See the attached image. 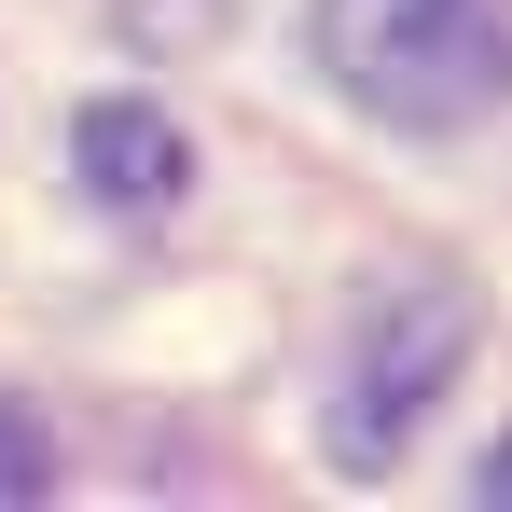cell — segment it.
Returning a JSON list of instances; mask_svg holds the SVG:
<instances>
[{"mask_svg": "<svg viewBox=\"0 0 512 512\" xmlns=\"http://www.w3.org/2000/svg\"><path fill=\"white\" fill-rule=\"evenodd\" d=\"M319 56L374 125H485L512 97V0H319Z\"/></svg>", "mask_w": 512, "mask_h": 512, "instance_id": "obj_1", "label": "cell"}, {"mask_svg": "<svg viewBox=\"0 0 512 512\" xmlns=\"http://www.w3.org/2000/svg\"><path fill=\"white\" fill-rule=\"evenodd\" d=\"M471 360V291L457 277H402V291H374V319L346 346V388H333V457L346 471H388L416 416L443 402V374Z\"/></svg>", "mask_w": 512, "mask_h": 512, "instance_id": "obj_2", "label": "cell"}, {"mask_svg": "<svg viewBox=\"0 0 512 512\" xmlns=\"http://www.w3.org/2000/svg\"><path fill=\"white\" fill-rule=\"evenodd\" d=\"M70 167H84L97 208H180V180H194V153H180L167 111H139V97H97V111H70Z\"/></svg>", "mask_w": 512, "mask_h": 512, "instance_id": "obj_3", "label": "cell"}, {"mask_svg": "<svg viewBox=\"0 0 512 512\" xmlns=\"http://www.w3.org/2000/svg\"><path fill=\"white\" fill-rule=\"evenodd\" d=\"M42 485H56V443H42V429L0 402V499H42Z\"/></svg>", "mask_w": 512, "mask_h": 512, "instance_id": "obj_4", "label": "cell"}, {"mask_svg": "<svg viewBox=\"0 0 512 512\" xmlns=\"http://www.w3.org/2000/svg\"><path fill=\"white\" fill-rule=\"evenodd\" d=\"M222 0H125V42H208Z\"/></svg>", "mask_w": 512, "mask_h": 512, "instance_id": "obj_5", "label": "cell"}, {"mask_svg": "<svg viewBox=\"0 0 512 512\" xmlns=\"http://www.w3.org/2000/svg\"><path fill=\"white\" fill-rule=\"evenodd\" d=\"M471 485H485V499H512V443H485V471H471Z\"/></svg>", "mask_w": 512, "mask_h": 512, "instance_id": "obj_6", "label": "cell"}]
</instances>
